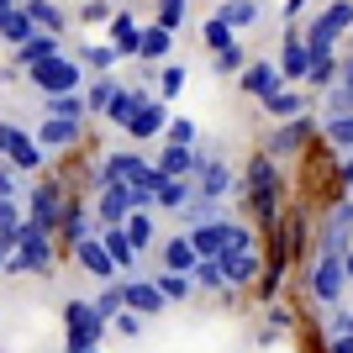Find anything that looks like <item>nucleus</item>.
<instances>
[{
  "mask_svg": "<svg viewBox=\"0 0 353 353\" xmlns=\"http://www.w3.org/2000/svg\"><path fill=\"white\" fill-rule=\"evenodd\" d=\"M179 216H185V232H190V227H201V221H216V216H227V206H221V201H206V195H190Z\"/></svg>",
  "mask_w": 353,
  "mask_h": 353,
  "instance_id": "39",
  "label": "nucleus"
},
{
  "mask_svg": "<svg viewBox=\"0 0 353 353\" xmlns=\"http://www.w3.org/2000/svg\"><path fill=\"white\" fill-rule=\"evenodd\" d=\"M105 221L95 216V211H85L79 201H74L69 211H63V221H59V232H63V243H69V253H74V243H85V237H95Z\"/></svg>",
  "mask_w": 353,
  "mask_h": 353,
  "instance_id": "24",
  "label": "nucleus"
},
{
  "mask_svg": "<svg viewBox=\"0 0 353 353\" xmlns=\"http://www.w3.org/2000/svg\"><path fill=\"white\" fill-rule=\"evenodd\" d=\"M32 90L37 95H69V90H85L90 85V74L79 59H69V53H59V59H43V63H32L27 69Z\"/></svg>",
  "mask_w": 353,
  "mask_h": 353,
  "instance_id": "4",
  "label": "nucleus"
},
{
  "mask_svg": "<svg viewBox=\"0 0 353 353\" xmlns=\"http://www.w3.org/2000/svg\"><path fill=\"white\" fill-rule=\"evenodd\" d=\"M237 190H243L248 211L264 221V227H285V221H280L285 174H280V159H274V153H253V159H248V174L237 179Z\"/></svg>",
  "mask_w": 353,
  "mask_h": 353,
  "instance_id": "1",
  "label": "nucleus"
},
{
  "mask_svg": "<svg viewBox=\"0 0 353 353\" xmlns=\"http://www.w3.org/2000/svg\"><path fill=\"white\" fill-rule=\"evenodd\" d=\"M121 306L137 311V316H159L169 301H163V290L153 280H137V274H132V280H121Z\"/></svg>",
  "mask_w": 353,
  "mask_h": 353,
  "instance_id": "18",
  "label": "nucleus"
},
{
  "mask_svg": "<svg viewBox=\"0 0 353 353\" xmlns=\"http://www.w3.org/2000/svg\"><path fill=\"white\" fill-rule=\"evenodd\" d=\"M105 37H111V48H117L121 59H137V48H143V27H137V16L127 11V6L105 21Z\"/></svg>",
  "mask_w": 353,
  "mask_h": 353,
  "instance_id": "20",
  "label": "nucleus"
},
{
  "mask_svg": "<svg viewBox=\"0 0 353 353\" xmlns=\"http://www.w3.org/2000/svg\"><path fill=\"white\" fill-rule=\"evenodd\" d=\"M0 159L16 163L21 174H37V169L48 163V148L32 137L27 121H6V117H0Z\"/></svg>",
  "mask_w": 353,
  "mask_h": 353,
  "instance_id": "6",
  "label": "nucleus"
},
{
  "mask_svg": "<svg viewBox=\"0 0 353 353\" xmlns=\"http://www.w3.org/2000/svg\"><path fill=\"white\" fill-rule=\"evenodd\" d=\"M195 285H201V290H232L216 259H201V264H195Z\"/></svg>",
  "mask_w": 353,
  "mask_h": 353,
  "instance_id": "48",
  "label": "nucleus"
},
{
  "mask_svg": "<svg viewBox=\"0 0 353 353\" xmlns=\"http://www.w3.org/2000/svg\"><path fill=\"white\" fill-rule=\"evenodd\" d=\"M153 79H159V95H163V101H174L179 90H185V69H179V63H159Z\"/></svg>",
  "mask_w": 353,
  "mask_h": 353,
  "instance_id": "43",
  "label": "nucleus"
},
{
  "mask_svg": "<svg viewBox=\"0 0 353 353\" xmlns=\"http://www.w3.org/2000/svg\"><path fill=\"white\" fill-rule=\"evenodd\" d=\"M322 137L332 148H343V153H353V111L348 117H322Z\"/></svg>",
  "mask_w": 353,
  "mask_h": 353,
  "instance_id": "40",
  "label": "nucleus"
},
{
  "mask_svg": "<svg viewBox=\"0 0 353 353\" xmlns=\"http://www.w3.org/2000/svg\"><path fill=\"white\" fill-rule=\"evenodd\" d=\"M348 280H353V248H348Z\"/></svg>",
  "mask_w": 353,
  "mask_h": 353,
  "instance_id": "59",
  "label": "nucleus"
},
{
  "mask_svg": "<svg viewBox=\"0 0 353 353\" xmlns=\"http://www.w3.org/2000/svg\"><path fill=\"white\" fill-rule=\"evenodd\" d=\"M211 69H216V74H243V69H248V48L232 43L227 53H211Z\"/></svg>",
  "mask_w": 353,
  "mask_h": 353,
  "instance_id": "45",
  "label": "nucleus"
},
{
  "mask_svg": "<svg viewBox=\"0 0 353 353\" xmlns=\"http://www.w3.org/2000/svg\"><path fill=\"white\" fill-rule=\"evenodd\" d=\"M348 253H316L306 269V290L316 306H343V295H348Z\"/></svg>",
  "mask_w": 353,
  "mask_h": 353,
  "instance_id": "3",
  "label": "nucleus"
},
{
  "mask_svg": "<svg viewBox=\"0 0 353 353\" xmlns=\"http://www.w3.org/2000/svg\"><path fill=\"white\" fill-rule=\"evenodd\" d=\"M316 27H327L332 37H348L353 32V0H327L316 11Z\"/></svg>",
  "mask_w": 353,
  "mask_h": 353,
  "instance_id": "33",
  "label": "nucleus"
},
{
  "mask_svg": "<svg viewBox=\"0 0 353 353\" xmlns=\"http://www.w3.org/2000/svg\"><path fill=\"white\" fill-rule=\"evenodd\" d=\"M163 127H169V101H163V95H148V101L137 105V117L127 121V137H132V143H148V137H163Z\"/></svg>",
  "mask_w": 353,
  "mask_h": 353,
  "instance_id": "15",
  "label": "nucleus"
},
{
  "mask_svg": "<svg viewBox=\"0 0 353 353\" xmlns=\"http://www.w3.org/2000/svg\"><path fill=\"white\" fill-rule=\"evenodd\" d=\"M148 101V90L143 85H121L117 95H111V105H105V117L101 121H111V127H121V132H127V121L137 117V105Z\"/></svg>",
  "mask_w": 353,
  "mask_h": 353,
  "instance_id": "26",
  "label": "nucleus"
},
{
  "mask_svg": "<svg viewBox=\"0 0 353 353\" xmlns=\"http://www.w3.org/2000/svg\"><path fill=\"white\" fill-rule=\"evenodd\" d=\"M232 237H237V221L232 216H216V221H201V227H190V243L201 259H221V253L232 248Z\"/></svg>",
  "mask_w": 353,
  "mask_h": 353,
  "instance_id": "13",
  "label": "nucleus"
},
{
  "mask_svg": "<svg viewBox=\"0 0 353 353\" xmlns=\"http://www.w3.org/2000/svg\"><path fill=\"white\" fill-rule=\"evenodd\" d=\"M111 332H121V338H143V316H137V311H127V306H121L117 316H111Z\"/></svg>",
  "mask_w": 353,
  "mask_h": 353,
  "instance_id": "51",
  "label": "nucleus"
},
{
  "mask_svg": "<svg viewBox=\"0 0 353 353\" xmlns=\"http://www.w3.org/2000/svg\"><path fill=\"white\" fill-rule=\"evenodd\" d=\"M63 327H69V348H95L111 332V322L95 311V301H79V295L63 306Z\"/></svg>",
  "mask_w": 353,
  "mask_h": 353,
  "instance_id": "9",
  "label": "nucleus"
},
{
  "mask_svg": "<svg viewBox=\"0 0 353 353\" xmlns=\"http://www.w3.org/2000/svg\"><path fill=\"white\" fill-rule=\"evenodd\" d=\"M32 137L43 148H74V143H85V121H74V117H37L32 121Z\"/></svg>",
  "mask_w": 353,
  "mask_h": 353,
  "instance_id": "16",
  "label": "nucleus"
},
{
  "mask_svg": "<svg viewBox=\"0 0 353 353\" xmlns=\"http://www.w3.org/2000/svg\"><path fill=\"white\" fill-rule=\"evenodd\" d=\"M332 353H353V332H343V338H332Z\"/></svg>",
  "mask_w": 353,
  "mask_h": 353,
  "instance_id": "56",
  "label": "nucleus"
},
{
  "mask_svg": "<svg viewBox=\"0 0 353 353\" xmlns=\"http://www.w3.org/2000/svg\"><path fill=\"white\" fill-rule=\"evenodd\" d=\"M121 6H111V0H85L79 6V27H95V21H111Z\"/></svg>",
  "mask_w": 353,
  "mask_h": 353,
  "instance_id": "49",
  "label": "nucleus"
},
{
  "mask_svg": "<svg viewBox=\"0 0 353 353\" xmlns=\"http://www.w3.org/2000/svg\"><path fill=\"white\" fill-rule=\"evenodd\" d=\"M153 285L163 290V301H169V306H174V301H190V295L201 290V285H195V274H174V269H159V274H153Z\"/></svg>",
  "mask_w": 353,
  "mask_h": 353,
  "instance_id": "35",
  "label": "nucleus"
},
{
  "mask_svg": "<svg viewBox=\"0 0 353 353\" xmlns=\"http://www.w3.org/2000/svg\"><path fill=\"white\" fill-rule=\"evenodd\" d=\"M306 6H311V0H280V11H285V27H290V21H295L301 11H306Z\"/></svg>",
  "mask_w": 353,
  "mask_h": 353,
  "instance_id": "54",
  "label": "nucleus"
},
{
  "mask_svg": "<svg viewBox=\"0 0 353 353\" xmlns=\"http://www.w3.org/2000/svg\"><path fill=\"white\" fill-rule=\"evenodd\" d=\"M21 227H27V206H21V201H6V195H0V237H16Z\"/></svg>",
  "mask_w": 353,
  "mask_h": 353,
  "instance_id": "42",
  "label": "nucleus"
},
{
  "mask_svg": "<svg viewBox=\"0 0 353 353\" xmlns=\"http://www.w3.org/2000/svg\"><path fill=\"white\" fill-rule=\"evenodd\" d=\"M169 53H174V32L159 27V21H148L143 27V48H137V63L159 69V63H169Z\"/></svg>",
  "mask_w": 353,
  "mask_h": 353,
  "instance_id": "22",
  "label": "nucleus"
},
{
  "mask_svg": "<svg viewBox=\"0 0 353 353\" xmlns=\"http://www.w3.org/2000/svg\"><path fill=\"white\" fill-rule=\"evenodd\" d=\"M163 143H185V148H195V143H201V127H195L190 117H169V127H163Z\"/></svg>",
  "mask_w": 353,
  "mask_h": 353,
  "instance_id": "44",
  "label": "nucleus"
},
{
  "mask_svg": "<svg viewBox=\"0 0 353 353\" xmlns=\"http://www.w3.org/2000/svg\"><path fill=\"white\" fill-rule=\"evenodd\" d=\"M348 322H353V306H348Z\"/></svg>",
  "mask_w": 353,
  "mask_h": 353,
  "instance_id": "61",
  "label": "nucleus"
},
{
  "mask_svg": "<svg viewBox=\"0 0 353 353\" xmlns=\"http://www.w3.org/2000/svg\"><path fill=\"white\" fill-rule=\"evenodd\" d=\"M21 206H27V221L48 227V232H59V221H63V211H69V201H63V185H59V179H32L27 195H21Z\"/></svg>",
  "mask_w": 353,
  "mask_h": 353,
  "instance_id": "8",
  "label": "nucleus"
},
{
  "mask_svg": "<svg viewBox=\"0 0 353 353\" xmlns=\"http://www.w3.org/2000/svg\"><path fill=\"white\" fill-rule=\"evenodd\" d=\"M216 16H221V21H232V27L237 32H253V27H259V21H264V0H221V6H216Z\"/></svg>",
  "mask_w": 353,
  "mask_h": 353,
  "instance_id": "29",
  "label": "nucleus"
},
{
  "mask_svg": "<svg viewBox=\"0 0 353 353\" xmlns=\"http://www.w3.org/2000/svg\"><path fill=\"white\" fill-rule=\"evenodd\" d=\"M21 11L37 21V32H59V37L69 32V21H74V16L59 6V0H21Z\"/></svg>",
  "mask_w": 353,
  "mask_h": 353,
  "instance_id": "28",
  "label": "nucleus"
},
{
  "mask_svg": "<svg viewBox=\"0 0 353 353\" xmlns=\"http://www.w3.org/2000/svg\"><path fill=\"white\" fill-rule=\"evenodd\" d=\"M201 148V169H195V195H206V201H221V195L232 190V163L221 159L216 143H195Z\"/></svg>",
  "mask_w": 353,
  "mask_h": 353,
  "instance_id": "10",
  "label": "nucleus"
},
{
  "mask_svg": "<svg viewBox=\"0 0 353 353\" xmlns=\"http://www.w3.org/2000/svg\"><path fill=\"white\" fill-rule=\"evenodd\" d=\"M37 101H43V117H74V121L90 117L85 90H69V95H37Z\"/></svg>",
  "mask_w": 353,
  "mask_h": 353,
  "instance_id": "32",
  "label": "nucleus"
},
{
  "mask_svg": "<svg viewBox=\"0 0 353 353\" xmlns=\"http://www.w3.org/2000/svg\"><path fill=\"white\" fill-rule=\"evenodd\" d=\"M117 59H121V53L111 43H79V63H85L90 74H111V69H117Z\"/></svg>",
  "mask_w": 353,
  "mask_h": 353,
  "instance_id": "36",
  "label": "nucleus"
},
{
  "mask_svg": "<svg viewBox=\"0 0 353 353\" xmlns=\"http://www.w3.org/2000/svg\"><path fill=\"white\" fill-rule=\"evenodd\" d=\"M290 322H295L290 311H285V306H274V311H269V332H264V343H274V338H280V332H285Z\"/></svg>",
  "mask_w": 353,
  "mask_h": 353,
  "instance_id": "53",
  "label": "nucleus"
},
{
  "mask_svg": "<svg viewBox=\"0 0 353 353\" xmlns=\"http://www.w3.org/2000/svg\"><path fill=\"white\" fill-rule=\"evenodd\" d=\"M101 237H105V248H111V259H117L121 280H132L137 274V243H132V232H127V221H121V227H101Z\"/></svg>",
  "mask_w": 353,
  "mask_h": 353,
  "instance_id": "23",
  "label": "nucleus"
},
{
  "mask_svg": "<svg viewBox=\"0 0 353 353\" xmlns=\"http://www.w3.org/2000/svg\"><path fill=\"white\" fill-rule=\"evenodd\" d=\"M117 179H127V185H132V190H159V163L153 159H143V153H137V148H121V153H105L101 163H95V185H117Z\"/></svg>",
  "mask_w": 353,
  "mask_h": 353,
  "instance_id": "2",
  "label": "nucleus"
},
{
  "mask_svg": "<svg viewBox=\"0 0 353 353\" xmlns=\"http://www.w3.org/2000/svg\"><path fill=\"white\" fill-rule=\"evenodd\" d=\"M153 6H159V16H153L159 27H169V32L185 27V11H190V0H153Z\"/></svg>",
  "mask_w": 353,
  "mask_h": 353,
  "instance_id": "47",
  "label": "nucleus"
},
{
  "mask_svg": "<svg viewBox=\"0 0 353 353\" xmlns=\"http://www.w3.org/2000/svg\"><path fill=\"white\" fill-rule=\"evenodd\" d=\"M232 43H243V32H237L232 21H221V16L211 11L206 21H201V48H206V53H227Z\"/></svg>",
  "mask_w": 353,
  "mask_h": 353,
  "instance_id": "30",
  "label": "nucleus"
},
{
  "mask_svg": "<svg viewBox=\"0 0 353 353\" xmlns=\"http://www.w3.org/2000/svg\"><path fill=\"white\" fill-rule=\"evenodd\" d=\"M316 132H322V117H311V111H306V117H295V121H280V127L269 132L264 153H274V159H295Z\"/></svg>",
  "mask_w": 353,
  "mask_h": 353,
  "instance_id": "11",
  "label": "nucleus"
},
{
  "mask_svg": "<svg viewBox=\"0 0 353 353\" xmlns=\"http://www.w3.org/2000/svg\"><path fill=\"white\" fill-rule=\"evenodd\" d=\"M48 269H53V232L37 227V221H27L16 232V253H11V264H6V274H48Z\"/></svg>",
  "mask_w": 353,
  "mask_h": 353,
  "instance_id": "5",
  "label": "nucleus"
},
{
  "mask_svg": "<svg viewBox=\"0 0 353 353\" xmlns=\"http://www.w3.org/2000/svg\"><path fill=\"white\" fill-rule=\"evenodd\" d=\"M32 37H37V21H32L27 11L6 16V27H0V43H6V48H21V43H32Z\"/></svg>",
  "mask_w": 353,
  "mask_h": 353,
  "instance_id": "38",
  "label": "nucleus"
},
{
  "mask_svg": "<svg viewBox=\"0 0 353 353\" xmlns=\"http://www.w3.org/2000/svg\"><path fill=\"white\" fill-rule=\"evenodd\" d=\"M343 79V59L327 53V59H311V74H306V90H332Z\"/></svg>",
  "mask_w": 353,
  "mask_h": 353,
  "instance_id": "37",
  "label": "nucleus"
},
{
  "mask_svg": "<svg viewBox=\"0 0 353 353\" xmlns=\"http://www.w3.org/2000/svg\"><path fill=\"white\" fill-rule=\"evenodd\" d=\"M195 195V179H169V174H159V190H153V201H159V211H185V201Z\"/></svg>",
  "mask_w": 353,
  "mask_h": 353,
  "instance_id": "31",
  "label": "nucleus"
},
{
  "mask_svg": "<svg viewBox=\"0 0 353 353\" xmlns=\"http://www.w3.org/2000/svg\"><path fill=\"white\" fill-rule=\"evenodd\" d=\"M11 11H21V0H0V27H6V16Z\"/></svg>",
  "mask_w": 353,
  "mask_h": 353,
  "instance_id": "57",
  "label": "nucleus"
},
{
  "mask_svg": "<svg viewBox=\"0 0 353 353\" xmlns=\"http://www.w3.org/2000/svg\"><path fill=\"white\" fill-rule=\"evenodd\" d=\"M348 111H353V90L348 85L322 90V117H348Z\"/></svg>",
  "mask_w": 353,
  "mask_h": 353,
  "instance_id": "46",
  "label": "nucleus"
},
{
  "mask_svg": "<svg viewBox=\"0 0 353 353\" xmlns=\"http://www.w3.org/2000/svg\"><path fill=\"white\" fill-rule=\"evenodd\" d=\"M195 264H201V253H195L190 232L163 237V269H174V274H195Z\"/></svg>",
  "mask_w": 353,
  "mask_h": 353,
  "instance_id": "27",
  "label": "nucleus"
},
{
  "mask_svg": "<svg viewBox=\"0 0 353 353\" xmlns=\"http://www.w3.org/2000/svg\"><path fill=\"white\" fill-rule=\"evenodd\" d=\"M95 311H101L105 322H111V316L121 311V285H111V290H101V295H95Z\"/></svg>",
  "mask_w": 353,
  "mask_h": 353,
  "instance_id": "52",
  "label": "nucleus"
},
{
  "mask_svg": "<svg viewBox=\"0 0 353 353\" xmlns=\"http://www.w3.org/2000/svg\"><path fill=\"white\" fill-rule=\"evenodd\" d=\"M259 105H264L269 121H295V117H306V90L301 85H280L269 101H259Z\"/></svg>",
  "mask_w": 353,
  "mask_h": 353,
  "instance_id": "21",
  "label": "nucleus"
},
{
  "mask_svg": "<svg viewBox=\"0 0 353 353\" xmlns=\"http://www.w3.org/2000/svg\"><path fill=\"white\" fill-rule=\"evenodd\" d=\"M11 253H16V237H0V274H6V264H11Z\"/></svg>",
  "mask_w": 353,
  "mask_h": 353,
  "instance_id": "55",
  "label": "nucleus"
},
{
  "mask_svg": "<svg viewBox=\"0 0 353 353\" xmlns=\"http://www.w3.org/2000/svg\"><path fill=\"white\" fill-rule=\"evenodd\" d=\"M280 69H285V79H290V85H306V74H311V48H306V32L285 27V37H280Z\"/></svg>",
  "mask_w": 353,
  "mask_h": 353,
  "instance_id": "14",
  "label": "nucleus"
},
{
  "mask_svg": "<svg viewBox=\"0 0 353 353\" xmlns=\"http://www.w3.org/2000/svg\"><path fill=\"white\" fill-rule=\"evenodd\" d=\"M121 90L117 74H90V85H85V101H90V117H105V105H111V95Z\"/></svg>",
  "mask_w": 353,
  "mask_h": 353,
  "instance_id": "34",
  "label": "nucleus"
},
{
  "mask_svg": "<svg viewBox=\"0 0 353 353\" xmlns=\"http://www.w3.org/2000/svg\"><path fill=\"white\" fill-rule=\"evenodd\" d=\"M221 274H227V285H259V274H264V259H259V237H253V227H237L232 248L216 259Z\"/></svg>",
  "mask_w": 353,
  "mask_h": 353,
  "instance_id": "7",
  "label": "nucleus"
},
{
  "mask_svg": "<svg viewBox=\"0 0 353 353\" xmlns=\"http://www.w3.org/2000/svg\"><path fill=\"white\" fill-rule=\"evenodd\" d=\"M127 232H132L137 253L153 248V237H159V227H153V211H132V216H127Z\"/></svg>",
  "mask_w": 353,
  "mask_h": 353,
  "instance_id": "41",
  "label": "nucleus"
},
{
  "mask_svg": "<svg viewBox=\"0 0 353 353\" xmlns=\"http://www.w3.org/2000/svg\"><path fill=\"white\" fill-rule=\"evenodd\" d=\"M159 174L169 179H195V169H201V148H185V143H163L159 148Z\"/></svg>",
  "mask_w": 353,
  "mask_h": 353,
  "instance_id": "19",
  "label": "nucleus"
},
{
  "mask_svg": "<svg viewBox=\"0 0 353 353\" xmlns=\"http://www.w3.org/2000/svg\"><path fill=\"white\" fill-rule=\"evenodd\" d=\"M111 6H132V0H111Z\"/></svg>",
  "mask_w": 353,
  "mask_h": 353,
  "instance_id": "60",
  "label": "nucleus"
},
{
  "mask_svg": "<svg viewBox=\"0 0 353 353\" xmlns=\"http://www.w3.org/2000/svg\"><path fill=\"white\" fill-rule=\"evenodd\" d=\"M338 85H348V90H353V59H343V79H338Z\"/></svg>",
  "mask_w": 353,
  "mask_h": 353,
  "instance_id": "58",
  "label": "nucleus"
},
{
  "mask_svg": "<svg viewBox=\"0 0 353 353\" xmlns=\"http://www.w3.org/2000/svg\"><path fill=\"white\" fill-rule=\"evenodd\" d=\"M280 85H290L285 69H280V59H248V69L237 74V90H243L248 101H269Z\"/></svg>",
  "mask_w": 353,
  "mask_h": 353,
  "instance_id": "12",
  "label": "nucleus"
},
{
  "mask_svg": "<svg viewBox=\"0 0 353 353\" xmlns=\"http://www.w3.org/2000/svg\"><path fill=\"white\" fill-rule=\"evenodd\" d=\"M0 195H6V201H21V195H27L21 190V169L6 163V159H0Z\"/></svg>",
  "mask_w": 353,
  "mask_h": 353,
  "instance_id": "50",
  "label": "nucleus"
},
{
  "mask_svg": "<svg viewBox=\"0 0 353 353\" xmlns=\"http://www.w3.org/2000/svg\"><path fill=\"white\" fill-rule=\"evenodd\" d=\"M11 53H16V69L27 74L32 63H43V59H59V53H63V37H59V32H37V37H32V43L11 48Z\"/></svg>",
  "mask_w": 353,
  "mask_h": 353,
  "instance_id": "25",
  "label": "nucleus"
},
{
  "mask_svg": "<svg viewBox=\"0 0 353 353\" xmlns=\"http://www.w3.org/2000/svg\"><path fill=\"white\" fill-rule=\"evenodd\" d=\"M74 259H79V269H90L95 280H117V274H121L101 232H95V237H85V243H74Z\"/></svg>",
  "mask_w": 353,
  "mask_h": 353,
  "instance_id": "17",
  "label": "nucleus"
}]
</instances>
